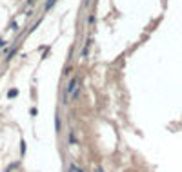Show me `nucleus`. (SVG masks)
I'll use <instances>...</instances> for the list:
<instances>
[{
  "label": "nucleus",
  "instance_id": "obj_4",
  "mask_svg": "<svg viewBox=\"0 0 182 172\" xmlns=\"http://www.w3.org/2000/svg\"><path fill=\"white\" fill-rule=\"evenodd\" d=\"M17 94H18V91H17V89H11V91L7 92V96H9V98H15Z\"/></svg>",
  "mask_w": 182,
  "mask_h": 172
},
{
  "label": "nucleus",
  "instance_id": "obj_5",
  "mask_svg": "<svg viewBox=\"0 0 182 172\" xmlns=\"http://www.w3.org/2000/svg\"><path fill=\"white\" fill-rule=\"evenodd\" d=\"M87 24H89V26L95 24V14H89V16H87Z\"/></svg>",
  "mask_w": 182,
  "mask_h": 172
},
{
  "label": "nucleus",
  "instance_id": "obj_6",
  "mask_svg": "<svg viewBox=\"0 0 182 172\" xmlns=\"http://www.w3.org/2000/svg\"><path fill=\"white\" fill-rule=\"evenodd\" d=\"M20 152H22V154H24V152H26V143H24V141L20 143Z\"/></svg>",
  "mask_w": 182,
  "mask_h": 172
},
{
  "label": "nucleus",
  "instance_id": "obj_7",
  "mask_svg": "<svg viewBox=\"0 0 182 172\" xmlns=\"http://www.w3.org/2000/svg\"><path fill=\"white\" fill-rule=\"evenodd\" d=\"M71 71H73V67H67V69H64V72H66V74H71Z\"/></svg>",
  "mask_w": 182,
  "mask_h": 172
},
{
  "label": "nucleus",
  "instance_id": "obj_3",
  "mask_svg": "<svg viewBox=\"0 0 182 172\" xmlns=\"http://www.w3.org/2000/svg\"><path fill=\"white\" fill-rule=\"evenodd\" d=\"M55 4H57V0H47V2H46V6H44V11H49V9L55 6Z\"/></svg>",
  "mask_w": 182,
  "mask_h": 172
},
{
  "label": "nucleus",
  "instance_id": "obj_2",
  "mask_svg": "<svg viewBox=\"0 0 182 172\" xmlns=\"http://www.w3.org/2000/svg\"><path fill=\"white\" fill-rule=\"evenodd\" d=\"M91 40H87L84 43V47H82V51H80V58H87V53H89V49H91Z\"/></svg>",
  "mask_w": 182,
  "mask_h": 172
},
{
  "label": "nucleus",
  "instance_id": "obj_1",
  "mask_svg": "<svg viewBox=\"0 0 182 172\" xmlns=\"http://www.w3.org/2000/svg\"><path fill=\"white\" fill-rule=\"evenodd\" d=\"M80 94V87H78V78H71L69 83L66 85V92H64V103H69V100H77Z\"/></svg>",
  "mask_w": 182,
  "mask_h": 172
},
{
  "label": "nucleus",
  "instance_id": "obj_8",
  "mask_svg": "<svg viewBox=\"0 0 182 172\" xmlns=\"http://www.w3.org/2000/svg\"><path fill=\"white\" fill-rule=\"evenodd\" d=\"M77 172H84V170H82V169H77Z\"/></svg>",
  "mask_w": 182,
  "mask_h": 172
}]
</instances>
